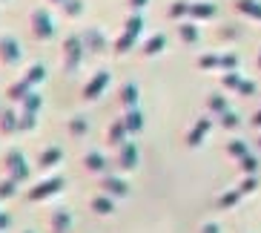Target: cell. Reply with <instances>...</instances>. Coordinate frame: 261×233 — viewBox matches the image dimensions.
Returning <instances> with one entry per match:
<instances>
[{"label": "cell", "mask_w": 261, "mask_h": 233, "mask_svg": "<svg viewBox=\"0 0 261 233\" xmlns=\"http://www.w3.org/2000/svg\"><path fill=\"white\" fill-rule=\"evenodd\" d=\"M84 167L86 170H92V173H100L103 167H107V161L100 158L98 153H86V158H84Z\"/></svg>", "instance_id": "cell-13"}, {"label": "cell", "mask_w": 261, "mask_h": 233, "mask_svg": "<svg viewBox=\"0 0 261 233\" xmlns=\"http://www.w3.org/2000/svg\"><path fill=\"white\" fill-rule=\"evenodd\" d=\"M15 193H17V181H12V179L0 181V202H3V199H12Z\"/></svg>", "instance_id": "cell-16"}, {"label": "cell", "mask_w": 261, "mask_h": 233, "mask_svg": "<svg viewBox=\"0 0 261 233\" xmlns=\"http://www.w3.org/2000/svg\"><path fill=\"white\" fill-rule=\"evenodd\" d=\"M29 29L38 40H52L55 38V24H52V15L46 9H32L29 12Z\"/></svg>", "instance_id": "cell-2"}, {"label": "cell", "mask_w": 261, "mask_h": 233, "mask_svg": "<svg viewBox=\"0 0 261 233\" xmlns=\"http://www.w3.org/2000/svg\"><path fill=\"white\" fill-rule=\"evenodd\" d=\"M23 78L29 81L32 86H35V84H43V81H46V66H43V63H32L29 69L23 72Z\"/></svg>", "instance_id": "cell-10"}, {"label": "cell", "mask_w": 261, "mask_h": 233, "mask_svg": "<svg viewBox=\"0 0 261 233\" xmlns=\"http://www.w3.org/2000/svg\"><path fill=\"white\" fill-rule=\"evenodd\" d=\"M17 121H20V132H29L38 127V112H29V109H20L17 112Z\"/></svg>", "instance_id": "cell-12"}, {"label": "cell", "mask_w": 261, "mask_h": 233, "mask_svg": "<svg viewBox=\"0 0 261 233\" xmlns=\"http://www.w3.org/2000/svg\"><path fill=\"white\" fill-rule=\"evenodd\" d=\"M0 132H3V135H15V132H20L17 109H0Z\"/></svg>", "instance_id": "cell-7"}, {"label": "cell", "mask_w": 261, "mask_h": 233, "mask_svg": "<svg viewBox=\"0 0 261 233\" xmlns=\"http://www.w3.org/2000/svg\"><path fill=\"white\" fill-rule=\"evenodd\" d=\"M63 190V179L61 176H52V179H43L40 184H35L29 190V199L32 202H43V199H49V196H55V193H61Z\"/></svg>", "instance_id": "cell-4"}, {"label": "cell", "mask_w": 261, "mask_h": 233, "mask_svg": "<svg viewBox=\"0 0 261 233\" xmlns=\"http://www.w3.org/2000/svg\"><path fill=\"white\" fill-rule=\"evenodd\" d=\"M69 227H72L69 210H55L52 216H49V230L52 233H69Z\"/></svg>", "instance_id": "cell-8"}, {"label": "cell", "mask_w": 261, "mask_h": 233, "mask_svg": "<svg viewBox=\"0 0 261 233\" xmlns=\"http://www.w3.org/2000/svg\"><path fill=\"white\" fill-rule=\"evenodd\" d=\"M23 233H32V230H23Z\"/></svg>", "instance_id": "cell-21"}, {"label": "cell", "mask_w": 261, "mask_h": 233, "mask_svg": "<svg viewBox=\"0 0 261 233\" xmlns=\"http://www.w3.org/2000/svg\"><path fill=\"white\" fill-rule=\"evenodd\" d=\"M3 170H6V176L12 181H17V184H23V181H29V164H26V155L20 153V150H6V155H3Z\"/></svg>", "instance_id": "cell-1"}, {"label": "cell", "mask_w": 261, "mask_h": 233, "mask_svg": "<svg viewBox=\"0 0 261 233\" xmlns=\"http://www.w3.org/2000/svg\"><path fill=\"white\" fill-rule=\"evenodd\" d=\"M23 58V49H20V40L15 35H0V63L3 66H15Z\"/></svg>", "instance_id": "cell-3"}, {"label": "cell", "mask_w": 261, "mask_h": 233, "mask_svg": "<svg viewBox=\"0 0 261 233\" xmlns=\"http://www.w3.org/2000/svg\"><path fill=\"white\" fill-rule=\"evenodd\" d=\"M92 210H95V213H109V210H112V204H109L107 199H100V196H98V199H92Z\"/></svg>", "instance_id": "cell-18"}, {"label": "cell", "mask_w": 261, "mask_h": 233, "mask_svg": "<svg viewBox=\"0 0 261 233\" xmlns=\"http://www.w3.org/2000/svg\"><path fill=\"white\" fill-rule=\"evenodd\" d=\"M9 222H12V219H9L6 213H3V210H0V233H3V230L9 227Z\"/></svg>", "instance_id": "cell-19"}, {"label": "cell", "mask_w": 261, "mask_h": 233, "mask_svg": "<svg viewBox=\"0 0 261 233\" xmlns=\"http://www.w3.org/2000/svg\"><path fill=\"white\" fill-rule=\"evenodd\" d=\"M61 6H63V15L66 17H77L84 12V3H81V0H63Z\"/></svg>", "instance_id": "cell-15"}, {"label": "cell", "mask_w": 261, "mask_h": 233, "mask_svg": "<svg viewBox=\"0 0 261 233\" xmlns=\"http://www.w3.org/2000/svg\"><path fill=\"white\" fill-rule=\"evenodd\" d=\"M61 158H63L61 150H58V147H49V150H43V153L38 155V164H40V167H55Z\"/></svg>", "instance_id": "cell-11"}, {"label": "cell", "mask_w": 261, "mask_h": 233, "mask_svg": "<svg viewBox=\"0 0 261 233\" xmlns=\"http://www.w3.org/2000/svg\"><path fill=\"white\" fill-rule=\"evenodd\" d=\"M0 3H3V0H0Z\"/></svg>", "instance_id": "cell-22"}, {"label": "cell", "mask_w": 261, "mask_h": 233, "mask_svg": "<svg viewBox=\"0 0 261 233\" xmlns=\"http://www.w3.org/2000/svg\"><path fill=\"white\" fill-rule=\"evenodd\" d=\"M69 132H72V135H84V132H86V118H81V115L72 118V121H69Z\"/></svg>", "instance_id": "cell-17"}, {"label": "cell", "mask_w": 261, "mask_h": 233, "mask_svg": "<svg viewBox=\"0 0 261 233\" xmlns=\"http://www.w3.org/2000/svg\"><path fill=\"white\" fill-rule=\"evenodd\" d=\"M49 3H63V0H49Z\"/></svg>", "instance_id": "cell-20"}, {"label": "cell", "mask_w": 261, "mask_h": 233, "mask_svg": "<svg viewBox=\"0 0 261 233\" xmlns=\"http://www.w3.org/2000/svg\"><path fill=\"white\" fill-rule=\"evenodd\" d=\"M29 92H32V84L26 81V78H17V81H12V84L6 86V98L12 104H20Z\"/></svg>", "instance_id": "cell-6"}, {"label": "cell", "mask_w": 261, "mask_h": 233, "mask_svg": "<svg viewBox=\"0 0 261 233\" xmlns=\"http://www.w3.org/2000/svg\"><path fill=\"white\" fill-rule=\"evenodd\" d=\"M107 81H109L107 72H98V75H95L92 81L84 86V98H98V92L103 89V86H107Z\"/></svg>", "instance_id": "cell-9"}, {"label": "cell", "mask_w": 261, "mask_h": 233, "mask_svg": "<svg viewBox=\"0 0 261 233\" xmlns=\"http://www.w3.org/2000/svg\"><path fill=\"white\" fill-rule=\"evenodd\" d=\"M81 55H84V49H81V40H77V38H66V43H63V55H61L63 69L75 72L77 63H81Z\"/></svg>", "instance_id": "cell-5"}, {"label": "cell", "mask_w": 261, "mask_h": 233, "mask_svg": "<svg viewBox=\"0 0 261 233\" xmlns=\"http://www.w3.org/2000/svg\"><path fill=\"white\" fill-rule=\"evenodd\" d=\"M40 104H43V98H40L38 92H29L23 98V101H20V109H29V112H38L40 109Z\"/></svg>", "instance_id": "cell-14"}]
</instances>
